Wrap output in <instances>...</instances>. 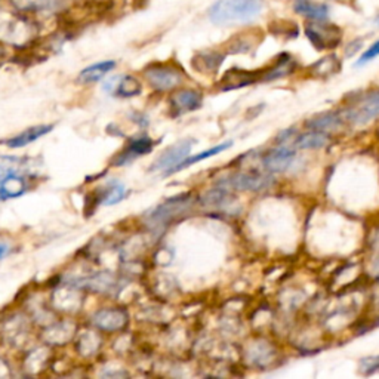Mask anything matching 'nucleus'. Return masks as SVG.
<instances>
[{
	"instance_id": "nucleus-9",
	"label": "nucleus",
	"mask_w": 379,
	"mask_h": 379,
	"mask_svg": "<svg viewBox=\"0 0 379 379\" xmlns=\"http://www.w3.org/2000/svg\"><path fill=\"white\" fill-rule=\"evenodd\" d=\"M295 162H297V148L289 147L288 144H277L261 156L264 171L273 175L289 171Z\"/></svg>"
},
{
	"instance_id": "nucleus-21",
	"label": "nucleus",
	"mask_w": 379,
	"mask_h": 379,
	"mask_svg": "<svg viewBox=\"0 0 379 379\" xmlns=\"http://www.w3.org/2000/svg\"><path fill=\"white\" fill-rule=\"evenodd\" d=\"M293 12L308 21H328L330 9L328 5L317 4L314 0H295Z\"/></svg>"
},
{
	"instance_id": "nucleus-1",
	"label": "nucleus",
	"mask_w": 379,
	"mask_h": 379,
	"mask_svg": "<svg viewBox=\"0 0 379 379\" xmlns=\"http://www.w3.org/2000/svg\"><path fill=\"white\" fill-rule=\"evenodd\" d=\"M264 6L265 0H215L207 18L218 27L243 25L261 15Z\"/></svg>"
},
{
	"instance_id": "nucleus-30",
	"label": "nucleus",
	"mask_w": 379,
	"mask_h": 379,
	"mask_svg": "<svg viewBox=\"0 0 379 379\" xmlns=\"http://www.w3.org/2000/svg\"><path fill=\"white\" fill-rule=\"evenodd\" d=\"M270 32L280 39H295L298 37L300 30H298V24L289 21V20H277L270 24Z\"/></svg>"
},
{
	"instance_id": "nucleus-12",
	"label": "nucleus",
	"mask_w": 379,
	"mask_h": 379,
	"mask_svg": "<svg viewBox=\"0 0 379 379\" xmlns=\"http://www.w3.org/2000/svg\"><path fill=\"white\" fill-rule=\"evenodd\" d=\"M262 70H242V68H231L222 76L219 82L221 91H233L240 89L249 85H254L257 82H261Z\"/></svg>"
},
{
	"instance_id": "nucleus-19",
	"label": "nucleus",
	"mask_w": 379,
	"mask_h": 379,
	"mask_svg": "<svg viewBox=\"0 0 379 379\" xmlns=\"http://www.w3.org/2000/svg\"><path fill=\"white\" fill-rule=\"evenodd\" d=\"M345 123V119L341 111H325L317 116H313L305 122L307 129L320 131V132H335L341 129Z\"/></svg>"
},
{
	"instance_id": "nucleus-15",
	"label": "nucleus",
	"mask_w": 379,
	"mask_h": 379,
	"mask_svg": "<svg viewBox=\"0 0 379 379\" xmlns=\"http://www.w3.org/2000/svg\"><path fill=\"white\" fill-rule=\"evenodd\" d=\"M154 144L156 143H154L150 136L135 138L123 148V151L120 154H117V158L113 160V165L120 167L123 165H128V163L134 162L138 158H143L154 148Z\"/></svg>"
},
{
	"instance_id": "nucleus-16",
	"label": "nucleus",
	"mask_w": 379,
	"mask_h": 379,
	"mask_svg": "<svg viewBox=\"0 0 379 379\" xmlns=\"http://www.w3.org/2000/svg\"><path fill=\"white\" fill-rule=\"evenodd\" d=\"M203 95L195 89H182L171 98V105L174 110V116L187 115L202 107Z\"/></svg>"
},
{
	"instance_id": "nucleus-25",
	"label": "nucleus",
	"mask_w": 379,
	"mask_h": 379,
	"mask_svg": "<svg viewBox=\"0 0 379 379\" xmlns=\"http://www.w3.org/2000/svg\"><path fill=\"white\" fill-rule=\"evenodd\" d=\"M226 55L218 51H205L194 55L193 58V67L200 73H217L221 64L224 63Z\"/></svg>"
},
{
	"instance_id": "nucleus-28",
	"label": "nucleus",
	"mask_w": 379,
	"mask_h": 379,
	"mask_svg": "<svg viewBox=\"0 0 379 379\" xmlns=\"http://www.w3.org/2000/svg\"><path fill=\"white\" fill-rule=\"evenodd\" d=\"M116 67V61H101V63H96V64H92L86 68H83L80 75H79V82L82 83H96L103 80L110 72H113Z\"/></svg>"
},
{
	"instance_id": "nucleus-27",
	"label": "nucleus",
	"mask_w": 379,
	"mask_h": 379,
	"mask_svg": "<svg viewBox=\"0 0 379 379\" xmlns=\"http://www.w3.org/2000/svg\"><path fill=\"white\" fill-rule=\"evenodd\" d=\"M200 202H202V205H205L207 207L227 210V209L233 207V205L236 203V198L233 195L230 188L218 186L217 188L206 193Z\"/></svg>"
},
{
	"instance_id": "nucleus-8",
	"label": "nucleus",
	"mask_w": 379,
	"mask_h": 379,
	"mask_svg": "<svg viewBox=\"0 0 379 379\" xmlns=\"http://www.w3.org/2000/svg\"><path fill=\"white\" fill-rule=\"evenodd\" d=\"M191 205H193L191 194L176 195V198L166 200L165 203L159 205L158 207H154L148 215V221L153 224V226H158V227L163 226L165 227L166 224H169L175 218L188 212Z\"/></svg>"
},
{
	"instance_id": "nucleus-6",
	"label": "nucleus",
	"mask_w": 379,
	"mask_h": 379,
	"mask_svg": "<svg viewBox=\"0 0 379 379\" xmlns=\"http://www.w3.org/2000/svg\"><path fill=\"white\" fill-rule=\"evenodd\" d=\"M305 36L317 51H332L342 41V30L328 21H310L305 25Z\"/></svg>"
},
{
	"instance_id": "nucleus-33",
	"label": "nucleus",
	"mask_w": 379,
	"mask_h": 379,
	"mask_svg": "<svg viewBox=\"0 0 379 379\" xmlns=\"http://www.w3.org/2000/svg\"><path fill=\"white\" fill-rule=\"evenodd\" d=\"M297 135H298V132L295 131L293 128L283 129L282 132H280V134L277 135V138H276V144H288V146H289V143L293 144V139H295V136H297Z\"/></svg>"
},
{
	"instance_id": "nucleus-26",
	"label": "nucleus",
	"mask_w": 379,
	"mask_h": 379,
	"mask_svg": "<svg viewBox=\"0 0 379 379\" xmlns=\"http://www.w3.org/2000/svg\"><path fill=\"white\" fill-rule=\"evenodd\" d=\"M340 70H341V60L336 57L335 53H329L326 57H323L314 64H311L310 68H308V73L316 79H329L336 73H340Z\"/></svg>"
},
{
	"instance_id": "nucleus-18",
	"label": "nucleus",
	"mask_w": 379,
	"mask_h": 379,
	"mask_svg": "<svg viewBox=\"0 0 379 379\" xmlns=\"http://www.w3.org/2000/svg\"><path fill=\"white\" fill-rule=\"evenodd\" d=\"M94 325L107 332H116L126 326L128 323V314L124 310H119V308H110V310H101L98 311L92 317Z\"/></svg>"
},
{
	"instance_id": "nucleus-2",
	"label": "nucleus",
	"mask_w": 379,
	"mask_h": 379,
	"mask_svg": "<svg viewBox=\"0 0 379 379\" xmlns=\"http://www.w3.org/2000/svg\"><path fill=\"white\" fill-rule=\"evenodd\" d=\"M36 179L37 175L24 159L0 158V202L21 198Z\"/></svg>"
},
{
	"instance_id": "nucleus-4",
	"label": "nucleus",
	"mask_w": 379,
	"mask_h": 379,
	"mask_svg": "<svg viewBox=\"0 0 379 379\" xmlns=\"http://www.w3.org/2000/svg\"><path fill=\"white\" fill-rule=\"evenodd\" d=\"M37 21L32 15L13 11L11 17L0 20V40L8 44H24L37 34Z\"/></svg>"
},
{
	"instance_id": "nucleus-24",
	"label": "nucleus",
	"mask_w": 379,
	"mask_h": 379,
	"mask_svg": "<svg viewBox=\"0 0 379 379\" xmlns=\"http://www.w3.org/2000/svg\"><path fill=\"white\" fill-rule=\"evenodd\" d=\"M262 39V33L258 32V29L252 32H243L236 34L233 39L229 40L227 51L230 53H248L259 44Z\"/></svg>"
},
{
	"instance_id": "nucleus-23",
	"label": "nucleus",
	"mask_w": 379,
	"mask_h": 379,
	"mask_svg": "<svg viewBox=\"0 0 379 379\" xmlns=\"http://www.w3.org/2000/svg\"><path fill=\"white\" fill-rule=\"evenodd\" d=\"M330 144V135L320 131L308 129L304 134H300L293 139V147L297 150H317L325 148Z\"/></svg>"
},
{
	"instance_id": "nucleus-32",
	"label": "nucleus",
	"mask_w": 379,
	"mask_h": 379,
	"mask_svg": "<svg viewBox=\"0 0 379 379\" xmlns=\"http://www.w3.org/2000/svg\"><path fill=\"white\" fill-rule=\"evenodd\" d=\"M376 57H379V40H376L373 45H371V46L368 48V51L364 52V53L361 55V57L359 58V61H357L356 65H357V67H361V65H364L366 63H371V61L375 60Z\"/></svg>"
},
{
	"instance_id": "nucleus-29",
	"label": "nucleus",
	"mask_w": 379,
	"mask_h": 379,
	"mask_svg": "<svg viewBox=\"0 0 379 379\" xmlns=\"http://www.w3.org/2000/svg\"><path fill=\"white\" fill-rule=\"evenodd\" d=\"M231 146H233V143H231V141H227V143L219 144V146H217V147H214V148H209V150H205V151H202V153H199V154H194V156H188V158H186L184 160H182L178 166H175L174 169H172L169 174H167V175L175 174V172H179V171H182V169H186V167H190V166H193L194 163H199V162L206 160V159H209V158H214V156H217V154H219V153H222V151L229 150Z\"/></svg>"
},
{
	"instance_id": "nucleus-5",
	"label": "nucleus",
	"mask_w": 379,
	"mask_h": 379,
	"mask_svg": "<svg viewBox=\"0 0 379 379\" xmlns=\"http://www.w3.org/2000/svg\"><path fill=\"white\" fill-rule=\"evenodd\" d=\"M276 184L273 174L257 172V171H240L233 172L218 181V186L230 190L240 191H264Z\"/></svg>"
},
{
	"instance_id": "nucleus-17",
	"label": "nucleus",
	"mask_w": 379,
	"mask_h": 379,
	"mask_svg": "<svg viewBox=\"0 0 379 379\" xmlns=\"http://www.w3.org/2000/svg\"><path fill=\"white\" fill-rule=\"evenodd\" d=\"M104 89L122 98H131L141 94L143 85L134 76H115L104 83Z\"/></svg>"
},
{
	"instance_id": "nucleus-10",
	"label": "nucleus",
	"mask_w": 379,
	"mask_h": 379,
	"mask_svg": "<svg viewBox=\"0 0 379 379\" xmlns=\"http://www.w3.org/2000/svg\"><path fill=\"white\" fill-rule=\"evenodd\" d=\"M193 143V139H182V141H178L176 144L167 147L158 158V160L153 163L151 171H162L166 175L169 174L175 166H178L182 160L190 156Z\"/></svg>"
},
{
	"instance_id": "nucleus-36",
	"label": "nucleus",
	"mask_w": 379,
	"mask_h": 379,
	"mask_svg": "<svg viewBox=\"0 0 379 379\" xmlns=\"http://www.w3.org/2000/svg\"><path fill=\"white\" fill-rule=\"evenodd\" d=\"M373 273L379 277V258L375 261V264H373Z\"/></svg>"
},
{
	"instance_id": "nucleus-20",
	"label": "nucleus",
	"mask_w": 379,
	"mask_h": 379,
	"mask_svg": "<svg viewBox=\"0 0 379 379\" xmlns=\"http://www.w3.org/2000/svg\"><path fill=\"white\" fill-rule=\"evenodd\" d=\"M53 129L52 124H37V126H32V128L23 131L21 134L8 138L5 141H2V144H5L9 148H23L25 146H29L34 141H37L39 138L48 135L51 131Z\"/></svg>"
},
{
	"instance_id": "nucleus-13",
	"label": "nucleus",
	"mask_w": 379,
	"mask_h": 379,
	"mask_svg": "<svg viewBox=\"0 0 379 379\" xmlns=\"http://www.w3.org/2000/svg\"><path fill=\"white\" fill-rule=\"evenodd\" d=\"M277 348L265 340H259L252 344L248 349V359L249 361L257 366L258 369L271 368L276 364V360L278 359Z\"/></svg>"
},
{
	"instance_id": "nucleus-11",
	"label": "nucleus",
	"mask_w": 379,
	"mask_h": 379,
	"mask_svg": "<svg viewBox=\"0 0 379 379\" xmlns=\"http://www.w3.org/2000/svg\"><path fill=\"white\" fill-rule=\"evenodd\" d=\"M11 8L25 13V15H37V13H60L65 11V0H8Z\"/></svg>"
},
{
	"instance_id": "nucleus-14",
	"label": "nucleus",
	"mask_w": 379,
	"mask_h": 379,
	"mask_svg": "<svg viewBox=\"0 0 379 379\" xmlns=\"http://www.w3.org/2000/svg\"><path fill=\"white\" fill-rule=\"evenodd\" d=\"M297 67H298V63L295 61V58L290 53L288 52L278 53L274 58V63L262 70L261 82H271V80H277L282 77H288L295 73Z\"/></svg>"
},
{
	"instance_id": "nucleus-22",
	"label": "nucleus",
	"mask_w": 379,
	"mask_h": 379,
	"mask_svg": "<svg viewBox=\"0 0 379 379\" xmlns=\"http://www.w3.org/2000/svg\"><path fill=\"white\" fill-rule=\"evenodd\" d=\"M126 198V187L119 181H110L104 187L98 190L94 199L98 206L116 205Z\"/></svg>"
},
{
	"instance_id": "nucleus-7",
	"label": "nucleus",
	"mask_w": 379,
	"mask_h": 379,
	"mask_svg": "<svg viewBox=\"0 0 379 379\" xmlns=\"http://www.w3.org/2000/svg\"><path fill=\"white\" fill-rule=\"evenodd\" d=\"M146 79L156 91H172L184 82V73L172 64H151L146 68Z\"/></svg>"
},
{
	"instance_id": "nucleus-34",
	"label": "nucleus",
	"mask_w": 379,
	"mask_h": 379,
	"mask_svg": "<svg viewBox=\"0 0 379 379\" xmlns=\"http://www.w3.org/2000/svg\"><path fill=\"white\" fill-rule=\"evenodd\" d=\"M361 45H363L361 39H357V40H351L349 44L347 45V48H345V53H347V57H353V55H354L356 52H359V51H360Z\"/></svg>"
},
{
	"instance_id": "nucleus-3",
	"label": "nucleus",
	"mask_w": 379,
	"mask_h": 379,
	"mask_svg": "<svg viewBox=\"0 0 379 379\" xmlns=\"http://www.w3.org/2000/svg\"><path fill=\"white\" fill-rule=\"evenodd\" d=\"M341 113L347 123L357 128L379 119V89H371L361 95H356Z\"/></svg>"
},
{
	"instance_id": "nucleus-31",
	"label": "nucleus",
	"mask_w": 379,
	"mask_h": 379,
	"mask_svg": "<svg viewBox=\"0 0 379 379\" xmlns=\"http://www.w3.org/2000/svg\"><path fill=\"white\" fill-rule=\"evenodd\" d=\"M359 371L363 375H373L379 372V356L364 357L359 363Z\"/></svg>"
},
{
	"instance_id": "nucleus-35",
	"label": "nucleus",
	"mask_w": 379,
	"mask_h": 379,
	"mask_svg": "<svg viewBox=\"0 0 379 379\" xmlns=\"http://www.w3.org/2000/svg\"><path fill=\"white\" fill-rule=\"evenodd\" d=\"M9 252V248L4 243H0V258H4L6 254Z\"/></svg>"
}]
</instances>
